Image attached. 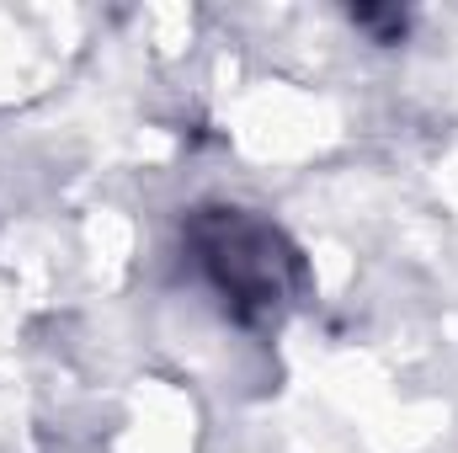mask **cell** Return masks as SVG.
I'll use <instances>...</instances> for the list:
<instances>
[{
  "label": "cell",
  "mask_w": 458,
  "mask_h": 453,
  "mask_svg": "<svg viewBox=\"0 0 458 453\" xmlns=\"http://www.w3.org/2000/svg\"><path fill=\"white\" fill-rule=\"evenodd\" d=\"M187 251L208 288L240 326H277L304 294V261L283 229L250 209H198L187 219Z\"/></svg>",
  "instance_id": "obj_1"
},
{
  "label": "cell",
  "mask_w": 458,
  "mask_h": 453,
  "mask_svg": "<svg viewBox=\"0 0 458 453\" xmlns=\"http://www.w3.org/2000/svg\"><path fill=\"white\" fill-rule=\"evenodd\" d=\"M352 21H362L368 32H378V43H400L405 38V11H352Z\"/></svg>",
  "instance_id": "obj_2"
}]
</instances>
